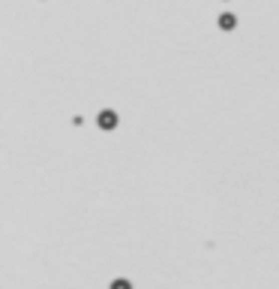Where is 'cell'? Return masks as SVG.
I'll list each match as a JSON object with an SVG mask.
<instances>
[{"instance_id":"cell-2","label":"cell","mask_w":279,"mask_h":289,"mask_svg":"<svg viewBox=\"0 0 279 289\" xmlns=\"http://www.w3.org/2000/svg\"><path fill=\"white\" fill-rule=\"evenodd\" d=\"M111 289H129V283H126V280H114V283H111Z\"/></svg>"},{"instance_id":"cell-1","label":"cell","mask_w":279,"mask_h":289,"mask_svg":"<svg viewBox=\"0 0 279 289\" xmlns=\"http://www.w3.org/2000/svg\"><path fill=\"white\" fill-rule=\"evenodd\" d=\"M114 124H117V118H114L111 112H102V115H99V127H105V130H111Z\"/></svg>"}]
</instances>
